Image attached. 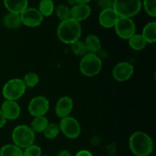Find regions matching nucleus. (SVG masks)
<instances>
[{
	"mask_svg": "<svg viewBox=\"0 0 156 156\" xmlns=\"http://www.w3.org/2000/svg\"><path fill=\"white\" fill-rule=\"evenodd\" d=\"M142 36L146 41L149 44L156 42V23L155 21L149 22L143 27Z\"/></svg>",
	"mask_w": 156,
	"mask_h": 156,
	"instance_id": "18",
	"label": "nucleus"
},
{
	"mask_svg": "<svg viewBox=\"0 0 156 156\" xmlns=\"http://www.w3.org/2000/svg\"><path fill=\"white\" fill-rule=\"evenodd\" d=\"M146 44H147V42H146V40L143 38L142 34H135L133 36H132L129 39V47H130L133 50H137V51L143 50V49L146 47Z\"/></svg>",
	"mask_w": 156,
	"mask_h": 156,
	"instance_id": "22",
	"label": "nucleus"
},
{
	"mask_svg": "<svg viewBox=\"0 0 156 156\" xmlns=\"http://www.w3.org/2000/svg\"><path fill=\"white\" fill-rule=\"evenodd\" d=\"M6 123V119L5 118L4 116H3L1 110H0V129H2V127H4V126Z\"/></svg>",
	"mask_w": 156,
	"mask_h": 156,
	"instance_id": "32",
	"label": "nucleus"
},
{
	"mask_svg": "<svg viewBox=\"0 0 156 156\" xmlns=\"http://www.w3.org/2000/svg\"><path fill=\"white\" fill-rule=\"evenodd\" d=\"M85 45L87 51L89 53L97 54L101 50V44L98 37L95 34H89L86 37L85 41Z\"/></svg>",
	"mask_w": 156,
	"mask_h": 156,
	"instance_id": "17",
	"label": "nucleus"
},
{
	"mask_svg": "<svg viewBox=\"0 0 156 156\" xmlns=\"http://www.w3.org/2000/svg\"><path fill=\"white\" fill-rule=\"evenodd\" d=\"M4 4L10 13L20 15L27 8V0H4Z\"/></svg>",
	"mask_w": 156,
	"mask_h": 156,
	"instance_id": "16",
	"label": "nucleus"
},
{
	"mask_svg": "<svg viewBox=\"0 0 156 156\" xmlns=\"http://www.w3.org/2000/svg\"><path fill=\"white\" fill-rule=\"evenodd\" d=\"M41 156H50V155H41Z\"/></svg>",
	"mask_w": 156,
	"mask_h": 156,
	"instance_id": "35",
	"label": "nucleus"
},
{
	"mask_svg": "<svg viewBox=\"0 0 156 156\" xmlns=\"http://www.w3.org/2000/svg\"><path fill=\"white\" fill-rule=\"evenodd\" d=\"M26 87L21 79H12L5 84L2 94L5 100L15 101L21 98L25 92Z\"/></svg>",
	"mask_w": 156,
	"mask_h": 156,
	"instance_id": "6",
	"label": "nucleus"
},
{
	"mask_svg": "<svg viewBox=\"0 0 156 156\" xmlns=\"http://www.w3.org/2000/svg\"><path fill=\"white\" fill-rule=\"evenodd\" d=\"M48 119L45 116L34 117L30 124V128L34 133L44 132V129L48 126Z\"/></svg>",
	"mask_w": 156,
	"mask_h": 156,
	"instance_id": "21",
	"label": "nucleus"
},
{
	"mask_svg": "<svg viewBox=\"0 0 156 156\" xmlns=\"http://www.w3.org/2000/svg\"><path fill=\"white\" fill-rule=\"evenodd\" d=\"M129 146L132 153L136 156H149L153 150L152 138L142 131H137L131 135Z\"/></svg>",
	"mask_w": 156,
	"mask_h": 156,
	"instance_id": "1",
	"label": "nucleus"
},
{
	"mask_svg": "<svg viewBox=\"0 0 156 156\" xmlns=\"http://www.w3.org/2000/svg\"><path fill=\"white\" fill-rule=\"evenodd\" d=\"M102 68V61L100 56L94 53H88L82 56L79 64L80 71L84 76L92 77L100 73Z\"/></svg>",
	"mask_w": 156,
	"mask_h": 156,
	"instance_id": "5",
	"label": "nucleus"
},
{
	"mask_svg": "<svg viewBox=\"0 0 156 156\" xmlns=\"http://www.w3.org/2000/svg\"><path fill=\"white\" fill-rule=\"evenodd\" d=\"M73 108V101L69 96H63L56 102L55 113L59 118L62 119L69 116Z\"/></svg>",
	"mask_w": 156,
	"mask_h": 156,
	"instance_id": "13",
	"label": "nucleus"
},
{
	"mask_svg": "<svg viewBox=\"0 0 156 156\" xmlns=\"http://www.w3.org/2000/svg\"><path fill=\"white\" fill-rule=\"evenodd\" d=\"M91 9L87 4H76L70 9V18L80 22L90 16Z\"/></svg>",
	"mask_w": 156,
	"mask_h": 156,
	"instance_id": "14",
	"label": "nucleus"
},
{
	"mask_svg": "<svg viewBox=\"0 0 156 156\" xmlns=\"http://www.w3.org/2000/svg\"><path fill=\"white\" fill-rule=\"evenodd\" d=\"M98 7L102 10L108 9H113V1L112 0H98Z\"/></svg>",
	"mask_w": 156,
	"mask_h": 156,
	"instance_id": "30",
	"label": "nucleus"
},
{
	"mask_svg": "<svg viewBox=\"0 0 156 156\" xmlns=\"http://www.w3.org/2000/svg\"><path fill=\"white\" fill-rule=\"evenodd\" d=\"M20 18L21 24L31 27L39 26L44 20V16L40 11L34 8H27L20 14Z\"/></svg>",
	"mask_w": 156,
	"mask_h": 156,
	"instance_id": "10",
	"label": "nucleus"
},
{
	"mask_svg": "<svg viewBox=\"0 0 156 156\" xmlns=\"http://www.w3.org/2000/svg\"><path fill=\"white\" fill-rule=\"evenodd\" d=\"M119 16L113 9L102 10L99 15V23L105 28H111L114 27L118 20Z\"/></svg>",
	"mask_w": 156,
	"mask_h": 156,
	"instance_id": "15",
	"label": "nucleus"
},
{
	"mask_svg": "<svg viewBox=\"0 0 156 156\" xmlns=\"http://www.w3.org/2000/svg\"><path fill=\"white\" fill-rule=\"evenodd\" d=\"M57 156H72V155L68 150H62L58 153Z\"/></svg>",
	"mask_w": 156,
	"mask_h": 156,
	"instance_id": "33",
	"label": "nucleus"
},
{
	"mask_svg": "<svg viewBox=\"0 0 156 156\" xmlns=\"http://www.w3.org/2000/svg\"><path fill=\"white\" fill-rule=\"evenodd\" d=\"M38 10L43 16H50L54 10V4L53 0H41Z\"/></svg>",
	"mask_w": 156,
	"mask_h": 156,
	"instance_id": "23",
	"label": "nucleus"
},
{
	"mask_svg": "<svg viewBox=\"0 0 156 156\" xmlns=\"http://www.w3.org/2000/svg\"><path fill=\"white\" fill-rule=\"evenodd\" d=\"M0 110L6 120H16L21 114V108L15 101L5 100L2 105Z\"/></svg>",
	"mask_w": 156,
	"mask_h": 156,
	"instance_id": "12",
	"label": "nucleus"
},
{
	"mask_svg": "<svg viewBox=\"0 0 156 156\" xmlns=\"http://www.w3.org/2000/svg\"><path fill=\"white\" fill-rule=\"evenodd\" d=\"M56 16L61 20V21L70 18V9L64 4H60L56 8Z\"/></svg>",
	"mask_w": 156,
	"mask_h": 156,
	"instance_id": "27",
	"label": "nucleus"
},
{
	"mask_svg": "<svg viewBox=\"0 0 156 156\" xmlns=\"http://www.w3.org/2000/svg\"><path fill=\"white\" fill-rule=\"evenodd\" d=\"M12 138L15 146L26 149L34 143L35 133L27 125H18L12 131Z\"/></svg>",
	"mask_w": 156,
	"mask_h": 156,
	"instance_id": "3",
	"label": "nucleus"
},
{
	"mask_svg": "<svg viewBox=\"0 0 156 156\" xmlns=\"http://www.w3.org/2000/svg\"><path fill=\"white\" fill-rule=\"evenodd\" d=\"M140 0H114L113 9L119 17L132 18L141 10Z\"/></svg>",
	"mask_w": 156,
	"mask_h": 156,
	"instance_id": "4",
	"label": "nucleus"
},
{
	"mask_svg": "<svg viewBox=\"0 0 156 156\" xmlns=\"http://www.w3.org/2000/svg\"><path fill=\"white\" fill-rule=\"evenodd\" d=\"M76 156H93L92 154L88 150H81L77 152Z\"/></svg>",
	"mask_w": 156,
	"mask_h": 156,
	"instance_id": "31",
	"label": "nucleus"
},
{
	"mask_svg": "<svg viewBox=\"0 0 156 156\" xmlns=\"http://www.w3.org/2000/svg\"><path fill=\"white\" fill-rule=\"evenodd\" d=\"M70 45H71L72 51L76 56H83L88 53L86 47H85V43L83 41H81L79 40V41L71 44Z\"/></svg>",
	"mask_w": 156,
	"mask_h": 156,
	"instance_id": "26",
	"label": "nucleus"
},
{
	"mask_svg": "<svg viewBox=\"0 0 156 156\" xmlns=\"http://www.w3.org/2000/svg\"><path fill=\"white\" fill-rule=\"evenodd\" d=\"M82 34V27L79 22L69 18L61 21L57 28V36L62 43L71 44L79 41Z\"/></svg>",
	"mask_w": 156,
	"mask_h": 156,
	"instance_id": "2",
	"label": "nucleus"
},
{
	"mask_svg": "<svg viewBox=\"0 0 156 156\" xmlns=\"http://www.w3.org/2000/svg\"><path fill=\"white\" fill-rule=\"evenodd\" d=\"M3 24L5 27L9 29L18 28L21 25L20 15L9 12L3 18Z\"/></svg>",
	"mask_w": 156,
	"mask_h": 156,
	"instance_id": "19",
	"label": "nucleus"
},
{
	"mask_svg": "<svg viewBox=\"0 0 156 156\" xmlns=\"http://www.w3.org/2000/svg\"><path fill=\"white\" fill-rule=\"evenodd\" d=\"M41 153L42 151L41 147L34 144L24 149V151L23 152L24 156H41Z\"/></svg>",
	"mask_w": 156,
	"mask_h": 156,
	"instance_id": "29",
	"label": "nucleus"
},
{
	"mask_svg": "<svg viewBox=\"0 0 156 156\" xmlns=\"http://www.w3.org/2000/svg\"><path fill=\"white\" fill-rule=\"evenodd\" d=\"M0 156H24L22 149L15 144H6L0 149Z\"/></svg>",
	"mask_w": 156,
	"mask_h": 156,
	"instance_id": "20",
	"label": "nucleus"
},
{
	"mask_svg": "<svg viewBox=\"0 0 156 156\" xmlns=\"http://www.w3.org/2000/svg\"><path fill=\"white\" fill-rule=\"evenodd\" d=\"M59 125L56 124V123H49L48 126H47L44 133V136L46 137L48 140H53V139L56 138L58 135H59Z\"/></svg>",
	"mask_w": 156,
	"mask_h": 156,
	"instance_id": "25",
	"label": "nucleus"
},
{
	"mask_svg": "<svg viewBox=\"0 0 156 156\" xmlns=\"http://www.w3.org/2000/svg\"><path fill=\"white\" fill-rule=\"evenodd\" d=\"M76 4H87L91 0H74Z\"/></svg>",
	"mask_w": 156,
	"mask_h": 156,
	"instance_id": "34",
	"label": "nucleus"
},
{
	"mask_svg": "<svg viewBox=\"0 0 156 156\" xmlns=\"http://www.w3.org/2000/svg\"><path fill=\"white\" fill-rule=\"evenodd\" d=\"M50 108V102L44 96H37L30 100L28 105V111L34 117L44 116Z\"/></svg>",
	"mask_w": 156,
	"mask_h": 156,
	"instance_id": "9",
	"label": "nucleus"
},
{
	"mask_svg": "<svg viewBox=\"0 0 156 156\" xmlns=\"http://www.w3.org/2000/svg\"><path fill=\"white\" fill-rule=\"evenodd\" d=\"M144 9L152 17L156 16V0H144Z\"/></svg>",
	"mask_w": 156,
	"mask_h": 156,
	"instance_id": "28",
	"label": "nucleus"
},
{
	"mask_svg": "<svg viewBox=\"0 0 156 156\" xmlns=\"http://www.w3.org/2000/svg\"><path fill=\"white\" fill-rule=\"evenodd\" d=\"M59 127L66 136L72 140L78 138L81 133V126L78 120L69 116L61 119Z\"/></svg>",
	"mask_w": 156,
	"mask_h": 156,
	"instance_id": "7",
	"label": "nucleus"
},
{
	"mask_svg": "<svg viewBox=\"0 0 156 156\" xmlns=\"http://www.w3.org/2000/svg\"><path fill=\"white\" fill-rule=\"evenodd\" d=\"M114 27L117 34L122 39L129 40L136 34L135 23L130 18L119 17Z\"/></svg>",
	"mask_w": 156,
	"mask_h": 156,
	"instance_id": "8",
	"label": "nucleus"
},
{
	"mask_svg": "<svg viewBox=\"0 0 156 156\" xmlns=\"http://www.w3.org/2000/svg\"><path fill=\"white\" fill-rule=\"evenodd\" d=\"M26 88H34L40 82V77L37 73H29L24 76V79H22Z\"/></svg>",
	"mask_w": 156,
	"mask_h": 156,
	"instance_id": "24",
	"label": "nucleus"
},
{
	"mask_svg": "<svg viewBox=\"0 0 156 156\" xmlns=\"http://www.w3.org/2000/svg\"><path fill=\"white\" fill-rule=\"evenodd\" d=\"M133 72L134 68L132 64L127 62H122L114 66L112 75L115 80L118 82H125L130 79Z\"/></svg>",
	"mask_w": 156,
	"mask_h": 156,
	"instance_id": "11",
	"label": "nucleus"
}]
</instances>
